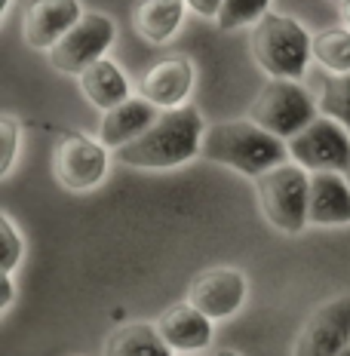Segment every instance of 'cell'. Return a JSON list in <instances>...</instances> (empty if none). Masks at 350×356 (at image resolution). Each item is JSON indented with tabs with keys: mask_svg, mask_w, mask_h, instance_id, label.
<instances>
[{
	"mask_svg": "<svg viewBox=\"0 0 350 356\" xmlns=\"http://www.w3.org/2000/svg\"><path fill=\"white\" fill-rule=\"evenodd\" d=\"M310 225H350V181L347 172H310Z\"/></svg>",
	"mask_w": 350,
	"mask_h": 356,
	"instance_id": "15",
	"label": "cell"
},
{
	"mask_svg": "<svg viewBox=\"0 0 350 356\" xmlns=\"http://www.w3.org/2000/svg\"><path fill=\"white\" fill-rule=\"evenodd\" d=\"M314 62L329 74H350V28H326L314 37Z\"/></svg>",
	"mask_w": 350,
	"mask_h": 356,
	"instance_id": "19",
	"label": "cell"
},
{
	"mask_svg": "<svg viewBox=\"0 0 350 356\" xmlns=\"http://www.w3.org/2000/svg\"><path fill=\"white\" fill-rule=\"evenodd\" d=\"M200 157L218 163V166H228L255 181L258 175L289 163V145L273 132L262 129L255 120L240 117V120L212 123L203 136Z\"/></svg>",
	"mask_w": 350,
	"mask_h": 356,
	"instance_id": "2",
	"label": "cell"
},
{
	"mask_svg": "<svg viewBox=\"0 0 350 356\" xmlns=\"http://www.w3.org/2000/svg\"><path fill=\"white\" fill-rule=\"evenodd\" d=\"M209 126L203 123V114L197 105H182L173 111H160V117L151 123L145 136L114 154L123 166L129 169H151V172H163V169H178L203 151V136Z\"/></svg>",
	"mask_w": 350,
	"mask_h": 356,
	"instance_id": "1",
	"label": "cell"
},
{
	"mask_svg": "<svg viewBox=\"0 0 350 356\" xmlns=\"http://www.w3.org/2000/svg\"><path fill=\"white\" fill-rule=\"evenodd\" d=\"M347 181H350V172H347Z\"/></svg>",
	"mask_w": 350,
	"mask_h": 356,
	"instance_id": "31",
	"label": "cell"
},
{
	"mask_svg": "<svg viewBox=\"0 0 350 356\" xmlns=\"http://www.w3.org/2000/svg\"><path fill=\"white\" fill-rule=\"evenodd\" d=\"M286 145L289 160L308 172H350V132L326 114H319Z\"/></svg>",
	"mask_w": 350,
	"mask_h": 356,
	"instance_id": "8",
	"label": "cell"
},
{
	"mask_svg": "<svg viewBox=\"0 0 350 356\" xmlns=\"http://www.w3.org/2000/svg\"><path fill=\"white\" fill-rule=\"evenodd\" d=\"M335 3H344V0H335Z\"/></svg>",
	"mask_w": 350,
	"mask_h": 356,
	"instance_id": "30",
	"label": "cell"
},
{
	"mask_svg": "<svg viewBox=\"0 0 350 356\" xmlns=\"http://www.w3.org/2000/svg\"><path fill=\"white\" fill-rule=\"evenodd\" d=\"M16 301V273H0V314H10Z\"/></svg>",
	"mask_w": 350,
	"mask_h": 356,
	"instance_id": "24",
	"label": "cell"
},
{
	"mask_svg": "<svg viewBox=\"0 0 350 356\" xmlns=\"http://www.w3.org/2000/svg\"><path fill=\"white\" fill-rule=\"evenodd\" d=\"M319 114L338 120L350 132V74H326L319 83Z\"/></svg>",
	"mask_w": 350,
	"mask_h": 356,
	"instance_id": "20",
	"label": "cell"
},
{
	"mask_svg": "<svg viewBox=\"0 0 350 356\" xmlns=\"http://www.w3.org/2000/svg\"><path fill=\"white\" fill-rule=\"evenodd\" d=\"M13 6V0H0V13H6Z\"/></svg>",
	"mask_w": 350,
	"mask_h": 356,
	"instance_id": "28",
	"label": "cell"
},
{
	"mask_svg": "<svg viewBox=\"0 0 350 356\" xmlns=\"http://www.w3.org/2000/svg\"><path fill=\"white\" fill-rule=\"evenodd\" d=\"M102 356H175L154 323H123L105 338Z\"/></svg>",
	"mask_w": 350,
	"mask_h": 356,
	"instance_id": "18",
	"label": "cell"
},
{
	"mask_svg": "<svg viewBox=\"0 0 350 356\" xmlns=\"http://www.w3.org/2000/svg\"><path fill=\"white\" fill-rule=\"evenodd\" d=\"M341 6V19H344V25L350 28V0H344V3H338Z\"/></svg>",
	"mask_w": 350,
	"mask_h": 356,
	"instance_id": "26",
	"label": "cell"
},
{
	"mask_svg": "<svg viewBox=\"0 0 350 356\" xmlns=\"http://www.w3.org/2000/svg\"><path fill=\"white\" fill-rule=\"evenodd\" d=\"M197 310H203L212 323H228L246 307L249 301V280L240 267H209L200 277H193L188 298Z\"/></svg>",
	"mask_w": 350,
	"mask_h": 356,
	"instance_id": "10",
	"label": "cell"
},
{
	"mask_svg": "<svg viewBox=\"0 0 350 356\" xmlns=\"http://www.w3.org/2000/svg\"><path fill=\"white\" fill-rule=\"evenodd\" d=\"M188 3L184 0H138L132 10V28L151 47H163L182 31Z\"/></svg>",
	"mask_w": 350,
	"mask_h": 356,
	"instance_id": "17",
	"label": "cell"
},
{
	"mask_svg": "<svg viewBox=\"0 0 350 356\" xmlns=\"http://www.w3.org/2000/svg\"><path fill=\"white\" fill-rule=\"evenodd\" d=\"M157 332L175 353H200L209 350L215 341V323L191 301L173 304L157 316Z\"/></svg>",
	"mask_w": 350,
	"mask_h": 356,
	"instance_id": "13",
	"label": "cell"
},
{
	"mask_svg": "<svg viewBox=\"0 0 350 356\" xmlns=\"http://www.w3.org/2000/svg\"><path fill=\"white\" fill-rule=\"evenodd\" d=\"M249 47L271 80H301L314 62V34L286 13H267L252 28Z\"/></svg>",
	"mask_w": 350,
	"mask_h": 356,
	"instance_id": "3",
	"label": "cell"
},
{
	"mask_svg": "<svg viewBox=\"0 0 350 356\" xmlns=\"http://www.w3.org/2000/svg\"><path fill=\"white\" fill-rule=\"evenodd\" d=\"M80 0H28L22 13V40L31 49L49 53L83 19Z\"/></svg>",
	"mask_w": 350,
	"mask_h": 356,
	"instance_id": "11",
	"label": "cell"
},
{
	"mask_svg": "<svg viewBox=\"0 0 350 356\" xmlns=\"http://www.w3.org/2000/svg\"><path fill=\"white\" fill-rule=\"evenodd\" d=\"M212 356H243L240 350H234V347H221V350H215Z\"/></svg>",
	"mask_w": 350,
	"mask_h": 356,
	"instance_id": "27",
	"label": "cell"
},
{
	"mask_svg": "<svg viewBox=\"0 0 350 356\" xmlns=\"http://www.w3.org/2000/svg\"><path fill=\"white\" fill-rule=\"evenodd\" d=\"M22 154V123L13 114L0 117V178H10Z\"/></svg>",
	"mask_w": 350,
	"mask_h": 356,
	"instance_id": "23",
	"label": "cell"
},
{
	"mask_svg": "<svg viewBox=\"0 0 350 356\" xmlns=\"http://www.w3.org/2000/svg\"><path fill=\"white\" fill-rule=\"evenodd\" d=\"M341 356H350V347H347V350H344V353H341Z\"/></svg>",
	"mask_w": 350,
	"mask_h": 356,
	"instance_id": "29",
	"label": "cell"
},
{
	"mask_svg": "<svg viewBox=\"0 0 350 356\" xmlns=\"http://www.w3.org/2000/svg\"><path fill=\"white\" fill-rule=\"evenodd\" d=\"M193 83H197V71L188 56H169L154 62L145 71V77L138 80V95L148 99L151 105H157L160 111H173L188 105Z\"/></svg>",
	"mask_w": 350,
	"mask_h": 356,
	"instance_id": "12",
	"label": "cell"
},
{
	"mask_svg": "<svg viewBox=\"0 0 350 356\" xmlns=\"http://www.w3.org/2000/svg\"><path fill=\"white\" fill-rule=\"evenodd\" d=\"M77 86H80V92H83V99L93 108H99L102 114L123 105L126 99H132V83H129V77H126V71L108 56L99 58L95 65H89L77 77Z\"/></svg>",
	"mask_w": 350,
	"mask_h": 356,
	"instance_id": "16",
	"label": "cell"
},
{
	"mask_svg": "<svg viewBox=\"0 0 350 356\" xmlns=\"http://www.w3.org/2000/svg\"><path fill=\"white\" fill-rule=\"evenodd\" d=\"M255 197L267 225L283 234H301L310 225V172L298 163H283L255 178Z\"/></svg>",
	"mask_w": 350,
	"mask_h": 356,
	"instance_id": "4",
	"label": "cell"
},
{
	"mask_svg": "<svg viewBox=\"0 0 350 356\" xmlns=\"http://www.w3.org/2000/svg\"><path fill=\"white\" fill-rule=\"evenodd\" d=\"M114 37H117V25L108 13L86 10L83 19L47 53L49 68H56L58 74H68V77H80L89 65H95L99 58L108 56V49L114 47Z\"/></svg>",
	"mask_w": 350,
	"mask_h": 356,
	"instance_id": "7",
	"label": "cell"
},
{
	"mask_svg": "<svg viewBox=\"0 0 350 356\" xmlns=\"http://www.w3.org/2000/svg\"><path fill=\"white\" fill-rule=\"evenodd\" d=\"M317 117V95H310L308 86H301L298 80H267L249 108V120H255L262 129L273 132L283 142H289L301 129H308Z\"/></svg>",
	"mask_w": 350,
	"mask_h": 356,
	"instance_id": "5",
	"label": "cell"
},
{
	"mask_svg": "<svg viewBox=\"0 0 350 356\" xmlns=\"http://www.w3.org/2000/svg\"><path fill=\"white\" fill-rule=\"evenodd\" d=\"M350 347V292L319 304L292 341V356H341Z\"/></svg>",
	"mask_w": 350,
	"mask_h": 356,
	"instance_id": "9",
	"label": "cell"
},
{
	"mask_svg": "<svg viewBox=\"0 0 350 356\" xmlns=\"http://www.w3.org/2000/svg\"><path fill=\"white\" fill-rule=\"evenodd\" d=\"M267 13H271V0H221L218 10V31H240V28H255Z\"/></svg>",
	"mask_w": 350,
	"mask_h": 356,
	"instance_id": "21",
	"label": "cell"
},
{
	"mask_svg": "<svg viewBox=\"0 0 350 356\" xmlns=\"http://www.w3.org/2000/svg\"><path fill=\"white\" fill-rule=\"evenodd\" d=\"M157 117H160L157 105H151V102L141 99V95H132V99H126L123 105H117V108H111L102 114L99 132H95V136L117 154L120 147L136 142L138 136H145Z\"/></svg>",
	"mask_w": 350,
	"mask_h": 356,
	"instance_id": "14",
	"label": "cell"
},
{
	"mask_svg": "<svg viewBox=\"0 0 350 356\" xmlns=\"http://www.w3.org/2000/svg\"><path fill=\"white\" fill-rule=\"evenodd\" d=\"M25 234L13 221L10 212L0 215V273H16V267L25 261Z\"/></svg>",
	"mask_w": 350,
	"mask_h": 356,
	"instance_id": "22",
	"label": "cell"
},
{
	"mask_svg": "<svg viewBox=\"0 0 350 356\" xmlns=\"http://www.w3.org/2000/svg\"><path fill=\"white\" fill-rule=\"evenodd\" d=\"M111 147L99 136L80 129H62L53 147V175L71 194H89L105 184L111 172Z\"/></svg>",
	"mask_w": 350,
	"mask_h": 356,
	"instance_id": "6",
	"label": "cell"
},
{
	"mask_svg": "<svg viewBox=\"0 0 350 356\" xmlns=\"http://www.w3.org/2000/svg\"><path fill=\"white\" fill-rule=\"evenodd\" d=\"M184 3H188L191 13H197L200 19H209V22L218 19V10H221V0H184Z\"/></svg>",
	"mask_w": 350,
	"mask_h": 356,
	"instance_id": "25",
	"label": "cell"
}]
</instances>
